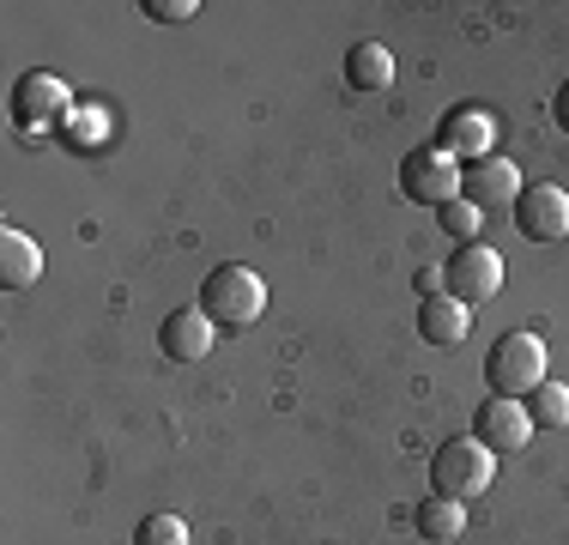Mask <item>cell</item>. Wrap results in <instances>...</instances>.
Segmentation results:
<instances>
[{
  "mask_svg": "<svg viewBox=\"0 0 569 545\" xmlns=\"http://www.w3.org/2000/svg\"><path fill=\"white\" fill-rule=\"evenodd\" d=\"M485 382H491L497 400H527V394L546 382V339L539 334H503L491 351H485Z\"/></svg>",
  "mask_w": 569,
  "mask_h": 545,
  "instance_id": "cell-3",
  "label": "cell"
},
{
  "mask_svg": "<svg viewBox=\"0 0 569 545\" xmlns=\"http://www.w3.org/2000/svg\"><path fill=\"white\" fill-rule=\"evenodd\" d=\"M551 109H558V128H563V133H569V86H563V91H558V103H551Z\"/></svg>",
  "mask_w": 569,
  "mask_h": 545,
  "instance_id": "cell-20",
  "label": "cell"
},
{
  "mask_svg": "<svg viewBox=\"0 0 569 545\" xmlns=\"http://www.w3.org/2000/svg\"><path fill=\"white\" fill-rule=\"evenodd\" d=\"M460 195H467L479 212L515 207V200H521V170H515L509 158H479V164H467V170H460Z\"/></svg>",
  "mask_w": 569,
  "mask_h": 545,
  "instance_id": "cell-10",
  "label": "cell"
},
{
  "mask_svg": "<svg viewBox=\"0 0 569 545\" xmlns=\"http://www.w3.org/2000/svg\"><path fill=\"white\" fill-rule=\"evenodd\" d=\"M442 291L467 309L491 304V297L503 291V255L485 249V242H460L449 261H442Z\"/></svg>",
  "mask_w": 569,
  "mask_h": 545,
  "instance_id": "cell-4",
  "label": "cell"
},
{
  "mask_svg": "<svg viewBox=\"0 0 569 545\" xmlns=\"http://www.w3.org/2000/svg\"><path fill=\"white\" fill-rule=\"evenodd\" d=\"M472 436H479L491 455H521L527 436H533V418H527V400H485L472 413Z\"/></svg>",
  "mask_w": 569,
  "mask_h": 545,
  "instance_id": "cell-9",
  "label": "cell"
},
{
  "mask_svg": "<svg viewBox=\"0 0 569 545\" xmlns=\"http://www.w3.org/2000/svg\"><path fill=\"white\" fill-rule=\"evenodd\" d=\"M158 351L176 364H200L212 351V321L200 309H170L164 327H158Z\"/></svg>",
  "mask_w": 569,
  "mask_h": 545,
  "instance_id": "cell-11",
  "label": "cell"
},
{
  "mask_svg": "<svg viewBox=\"0 0 569 545\" xmlns=\"http://www.w3.org/2000/svg\"><path fill=\"white\" fill-rule=\"evenodd\" d=\"M437 218H442V230H449L455 242H479V225H485V212L472 207L467 195H460V200H449V207H437Z\"/></svg>",
  "mask_w": 569,
  "mask_h": 545,
  "instance_id": "cell-17",
  "label": "cell"
},
{
  "mask_svg": "<svg viewBox=\"0 0 569 545\" xmlns=\"http://www.w3.org/2000/svg\"><path fill=\"white\" fill-rule=\"evenodd\" d=\"M400 195L418 200V207H449L460 200V164L449 152H437V146H418V152L400 158Z\"/></svg>",
  "mask_w": 569,
  "mask_h": 545,
  "instance_id": "cell-5",
  "label": "cell"
},
{
  "mask_svg": "<svg viewBox=\"0 0 569 545\" xmlns=\"http://www.w3.org/2000/svg\"><path fill=\"white\" fill-rule=\"evenodd\" d=\"M194 309L212 327H249V321H261V309H267V285H261L254 267L224 261V267H212L207 279H200V304Z\"/></svg>",
  "mask_w": 569,
  "mask_h": 545,
  "instance_id": "cell-1",
  "label": "cell"
},
{
  "mask_svg": "<svg viewBox=\"0 0 569 545\" xmlns=\"http://www.w3.org/2000/svg\"><path fill=\"white\" fill-rule=\"evenodd\" d=\"M346 86L351 91H388L395 86V54H388L382 43H351L346 49Z\"/></svg>",
  "mask_w": 569,
  "mask_h": 545,
  "instance_id": "cell-14",
  "label": "cell"
},
{
  "mask_svg": "<svg viewBox=\"0 0 569 545\" xmlns=\"http://www.w3.org/2000/svg\"><path fill=\"white\" fill-rule=\"evenodd\" d=\"M67 109H73V98H67V86L56 73H24L19 86H12V121H19L24 133L56 128Z\"/></svg>",
  "mask_w": 569,
  "mask_h": 545,
  "instance_id": "cell-8",
  "label": "cell"
},
{
  "mask_svg": "<svg viewBox=\"0 0 569 545\" xmlns=\"http://www.w3.org/2000/svg\"><path fill=\"white\" fill-rule=\"evenodd\" d=\"M515 230L527 242H563L569 237V195L558 182H527L515 200Z\"/></svg>",
  "mask_w": 569,
  "mask_h": 545,
  "instance_id": "cell-6",
  "label": "cell"
},
{
  "mask_svg": "<svg viewBox=\"0 0 569 545\" xmlns=\"http://www.w3.org/2000/svg\"><path fill=\"white\" fill-rule=\"evenodd\" d=\"M497 479V455L479 443V436H449V443L430 455V490L449 503H467V497H485Z\"/></svg>",
  "mask_w": 569,
  "mask_h": 545,
  "instance_id": "cell-2",
  "label": "cell"
},
{
  "mask_svg": "<svg viewBox=\"0 0 569 545\" xmlns=\"http://www.w3.org/2000/svg\"><path fill=\"white\" fill-rule=\"evenodd\" d=\"M418 334H425V346H460V339L472 334V309L455 304L449 291H430L425 304H418Z\"/></svg>",
  "mask_w": 569,
  "mask_h": 545,
  "instance_id": "cell-12",
  "label": "cell"
},
{
  "mask_svg": "<svg viewBox=\"0 0 569 545\" xmlns=\"http://www.w3.org/2000/svg\"><path fill=\"white\" fill-rule=\"evenodd\" d=\"M491 140H497V121L485 116L479 103H455L449 116H442V128H437V152H449L460 170L479 164V158H491Z\"/></svg>",
  "mask_w": 569,
  "mask_h": 545,
  "instance_id": "cell-7",
  "label": "cell"
},
{
  "mask_svg": "<svg viewBox=\"0 0 569 545\" xmlns=\"http://www.w3.org/2000/svg\"><path fill=\"white\" fill-rule=\"evenodd\" d=\"M133 545H188V522L182 515H146L133 527Z\"/></svg>",
  "mask_w": 569,
  "mask_h": 545,
  "instance_id": "cell-18",
  "label": "cell"
},
{
  "mask_svg": "<svg viewBox=\"0 0 569 545\" xmlns=\"http://www.w3.org/2000/svg\"><path fill=\"white\" fill-rule=\"evenodd\" d=\"M527 418H533V425H546V430L569 425V388H563V382H539V388L527 394Z\"/></svg>",
  "mask_w": 569,
  "mask_h": 545,
  "instance_id": "cell-16",
  "label": "cell"
},
{
  "mask_svg": "<svg viewBox=\"0 0 569 545\" xmlns=\"http://www.w3.org/2000/svg\"><path fill=\"white\" fill-rule=\"evenodd\" d=\"M140 12H152L158 24H188V19L200 12V0H146Z\"/></svg>",
  "mask_w": 569,
  "mask_h": 545,
  "instance_id": "cell-19",
  "label": "cell"
},
{
  "mask_svg": "<svg viewBox=\"0 0 569 545\" xmlns=\"http://www.w3.org/2000/svg\"><path fill=\"white\" fill-rule=\"evenodd\" d=\"M37 272H43V242L24 230H0V285L24 291V285H37Z\"/></svg>",
  "mask_w": 569,
  "mask_h": 545,
  "instance_id": "cell-13",
  "label": "cell"
},
{
  "mask_svg": "<svg viewBox=\"0 0 569 545\" xmlns=\"http://www.w3.org/2000/svg\"><path fill=\"white\" fill-rule=\"evenodd\" d=\"M412 527H418V539H425V545H455L460 527H467V503L425 497V503H418V515H412Z\"/></svg>",
  "mask_w": 569,
  "mask_h": 545,
  "instance_id": "cell-15",
  "label": "cell"
}]
</instances>
